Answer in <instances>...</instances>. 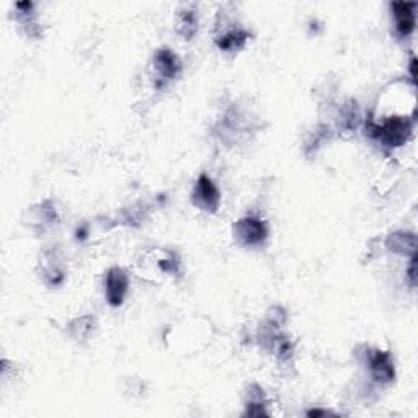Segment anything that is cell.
<instances>
[{"label":"cell","mask_w":418,"mask_h":418,"mask_svg":"<svg viewBox=\"0 0 418 418\" xmlns=\"http://www.w3.org/2000/svg\"><path fill=\"white\" fill-rule=\"evenodd\" d=\"M182 66L177 56L169 51V49H160L155 53L152 70H154V82L157 87L165 85L167 82L175 79L178 72H180Z\"/></svg>","instance_id":"6da1fadb"},{"label":"cell","mask_w":418,"mask_h":418,"mask_svg":"<svg viewBox=\"0 0 418 418\" xmlns=\"http://www.w3.org/2000/svg\"><path fill=\"white\" fill-rule=\"evenodd\" d=\"M193 203L199 209L208 211V213H216L221 204L219 189L213 183L209 177L202 175L198 178L197 185L193 189Z\"/></svg>","instance_id":"7a4b0ae2"},{"label":"cell","mask_w":418,"mask_h":418,"mask_svg":"<svg viewBox=\"0 0 418 418\" xmlns=\"http://www.w3.org/2000/svg\"><path fill=\"white\" fill-rule=\"evenodd\" d=\"M236 239L242 245H261L265 239L268 237V229H266L265 222L256 219V217H245L236 224Z\"/></svg>","instance_id":"3957f363"},{"label":"cell","mask_w":418,"mask_h":418,"mask_svg":"<svg viewBox=\"0 0 418 418\" xmlns=\"http://www.w3.org/2000/svg\"><path fill=\"white\" fill-rule=\"evenodd\" d=\"M107 299L111 305H120L127 293V276L121 268H113L107 275Z\"/></svg>","instance_id":"277c9868"},{"label":"cell","mask_w":418,"mask_h":418,"mask_svg":"<svg viewBox=\"0 0 418 418\" xmlns=\"http://www.w3.org/2000/svg\"><path fill=\"white\" fill-rule=\"evenodd\" d=\"M415 4H394V20H395V30L400 36H409L415 28Z\"/></svg>","instance_id":"5b68a950"},{"label":"cell","mask_w":418,"mask_h":418,"mask_svg":"<svg viewBox=\"0 0 418 418\" xmlns=\"http://www.w3.org/2000/svg\"><path fill=\"white\" fill-rule=\"evenodd\" d=\"M370 370L379 382H391L394 379V363L389 353L375 351L370 358Z\"/></svg>","instance_id":"8992f818"},{"label":"cell","mask_w":418,"mask_h":418,"mask_svg":"<svg viewBox=\"0 0 418 418\" xmlns=\"http://www.w3.org/2000/svg\"><path fill=\"white\" fill-rule=\"evenodd\" d=\"M247 38H249V33L244 31L242 28H231V30L222 31L221 35L216 38V43L219 44V48L224 49V51L234 53L244 48Z\"/></svg>","instance_id":"52a82bcc"},{"label":"cell","mask_w":418,"mask_h":418,"mask_svg":"<svg viewBox=\"0 0 418 418\" xmlns=\"http://www.w3.org/2000/svg\"><path fill=\"white\" fill-rule=\"evenodd\" d=\"M197 28H198V21H197V16H194V12L183 10V12L178 15L177 31L180 33L182 36H185L187 40H189V38L197 33Z\"/></svg>","instance_id":"ba28073f"},{"label":"cell","mask_w":418,"mask_h":418,"mask_svg":"<svg viewBox=\"0 0 418 418\" xmlns=\"http://www.w3.org/2000/svg\"><path fill=\"white\" fill-rule=\"evenodd\" d=\"M391 242V247L394 252H412L415 254V247H417V241L414 234H394V236L389 239Z\"/></svg>","instance_id":"9c48e42d"}]
</instances>
